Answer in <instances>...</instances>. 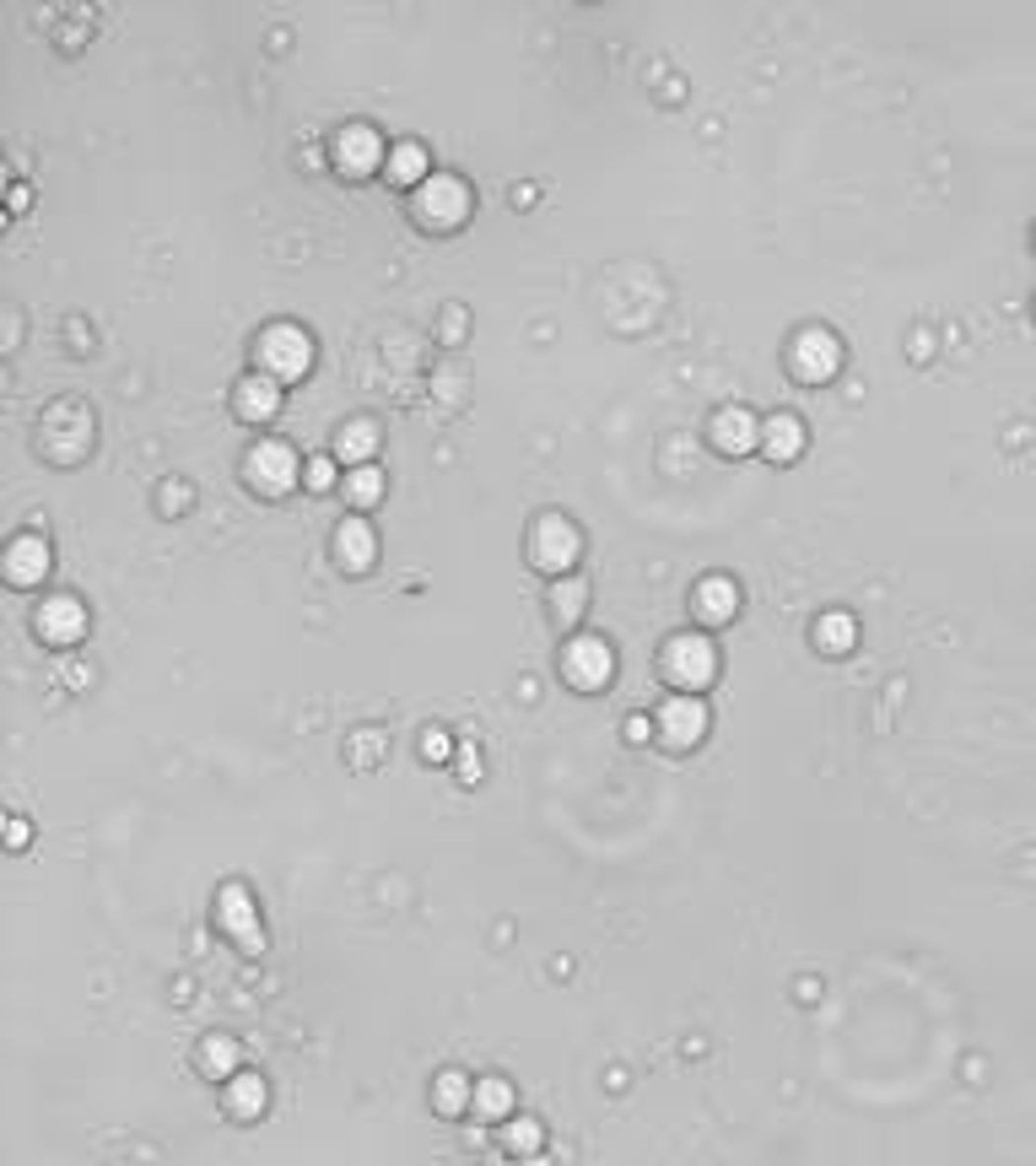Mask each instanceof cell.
Here are the masks:
<instances>
[{"label": "cell", "instance_id": "cell-1", "mask_svg": "<svg viewBox=\"0 0 1036 1166\" xmlns=\"http://www.w3.org/2000/svg\"><path fill=\"white\" fill-rule=\"evenodd\" d=\"M664 670H670L675 686L697 692V686H707V676H712V648L702 643V637H675V643L664 648Z\"/></svg>", "mask_w": 1036, "mask_h": 1166}, {"label": "cell", "instance_id": "cell-2", "mask_svg": "<svg viewBox=\"0 0 1036 1166\" xmlns=\"http://www.w3.org/2000/svg\"><path fill=\"white\" fill-rule=\"evenodd\" d=\"M259 357L270 362L275 373H297V368H308V335L292 329V325H275V329H264Z\"/></svg>", "mask_w": 1036, "mask_h": 1166}, {"label": "cell", "instance_id": "cell-3", "mask_svg": "<svg viewBox=\"0 0 1036 1166\" xmlns=\"http://www.w3.org/2000/svg\"><path fill=\"white\" fill-rule=\"evenodd\" d=\"M659 729H664V740H670V746H691V740L707 729V707H702L697 696H670V702H664V713H659Z\"/></svg>", "mask_w": 1036, "mask_h": 1166}, {"label": "cell", "instance_id": "cell-4", "mask_svg": "<svg viewBox=\"0 0 1036 1166\" xmlns=\"http://www.w3.org/2000/svg\"><path fill=\"white\" fill-rule=\"evenodd\" d=\"M610 648L600 643V637H578V643H567V659H561V670H567L578 686H600L610 676Z\"/></svg>", "mask_w": 1036, "mask_h": 1166}, {"label": "cell", "instance_id": "cell-5", "mask_svg": "<svg viewBox=\"0 0 1036 1166\" xmlns=\"http://www.w3.org/2000/svg\"><path fill=\"white\" fill-rule=\"evenodd\" d=\"M535 551H540V562H546V567H567L572 556H578V535H572L561 519H546L535 530Z\"/></svg>", "mask_w": 1036, "mask_h": 1166}, {"label": "cell", "instance_id": "cell-6", "mask_svg": "<svg viewBox=\"0 0 1036 1166\" xmlns=\"http://www.w3.org/2000/svg\"><path fill=\"white\" fill-rule=\"evenodd\" d=\"M793 362H799L804 373H832V362H837V340H832V335H821V329H810V335H799V351H793Z\"/></svg>", "mask_w": 1036, "mask_h": 1166}, {"label": "cell", "instance_id": "cell-7", "mask_svg": "<svg viewBox=\"0 0 1036 1166\" xmlns=\"http://www.w3.org/2000/svg\"><path fill=\"white\" fill-rule=\"evenodd\" d=\"M249 465H255V475L264 486H286V481H292V454H286L281 443H259Z\"/></svg>", "mask_w": 1036, "mask_h": 1166}, {"label": "cell", "instance_id": "cell-8", "mask_svg": "<svg viewBox=\"0 0 1036 1166\" xmlns=\"http://www.w3.org/2000/svg\"><path fill=\"white\" fill-rule=\"evenodd\" d=\"M38 626L49 637H60V643H71V637L82 632V605L76 600H49V611L38 616Z\"/></svg>", "mask_w": 1036, "mask_h": 1166}, {"label": "cell", "instance_id": "cell-9", "mask_svg": "<svg viewBox=\"0 0 1036 1166\" xmlns=\"http://www.w3.org/2000/svg\"><path fill=\"white\" fill-rule=\"evenodd\" d=\"M421 211H443V222H454V216L465 211V189H459L454 179H437V184L421 189Z\"/></svg>", "mask_w": 1036, "mask_h": 1166}, {"label": "cell", "instance_id": "cell-10", "mask_svg": "<svg viewBox=\"0 0 1036 1166\" xmlns=\"http://www.w3.org/2000/svg\"><path fill=\"white\" fill-rule=\"evenodd\" d=\"M697 611L707 616V621H723V616L734 611V589L723 578H712V583H702L697 589Z\"/></svg>", "mask_w": 1036, "mask_h": 1166}, {"label": "cell", "instance_id": "cell-11", "mask_svg": "<svg viewBox=\"0 0 1036 1166\" xmlns=\"http://www.w3.org/2000/svg\"><path fill=\"white\" fill-rule=\"evenodd\" d=\"M340 556H345V567H367V556H373V535H367L362 519H351L340 530Z\"/></svg>", "mask_w": 1036, "mask_h": 1166}, {"label": "cell", "instance_id": "cell-12", "mask_svg": "<svg viewBox=\"0 0 1036 1166\" xmlns=\"http://www.w3.org/2000/svg\"><path fill=\"white\" fill-rule=\"evenodd\" d=\"M751 438H756V421L745 416V410H723L718 416V443L723 449H745Z\"/></svg>", "mask_w": 1036, "mask_h": 1166}, {"label": "cell", "instance_id": "cell-13", "mask_svg": "<svg viewBox=\"0 0 1036 1166\" xmlns=\"http://www.w3.org/2000/svg\"><path fill=\"white\" fill-rule=\"evenodd\" d=\"M38 567H43V546L38 541H17V546H11V578H17V583H33V578H38Z\"/></svg>", "mask_w": 1036, "mask_h": 1166}, {"label": "cell", "instance_id": "cell-14", "mask_svg": "<svg viewBox=\"0 0 1036 1166\" xmlns=\"http://www.w3.org/2000/svg\"><path fill=\"white\" fill-rule=\"evenodd\" d=\"M227 1102H233V1113H255V1107L264 1102V1085L255 1080V1074H238L233 1091H227Z\"/></svg>", "mask_w": 1036, "mask_h": 1166}, {"label": "cell", "instance_id": "cell-15", "mask_svg": "<svg viewBox=\"0 0 1036 1166\" xmlns=\"http://www.w3.org/2000/svg\"><path fill=\"white\" fill-rule=\"evenodd\" d=\"M767 449H773V454L799 449V421H793V416H773V421H767Z\"/></svg>", "mask_w": 1036, "mask_h": 1166}, {"label": "cell", "instance_id": "cell-16", "mask_svg": "<svg viewBox=\"0 0 1036 1166\" xmlns=\"http://www.w3.org/2000/svg\"><path fill=\"white\" fill-rule=\"evenodd\" d=\"M238 405H244L249 416H259V410H270V405H275V389H270V384H259V379H249L244 389H238Z\"/></svg>", "mask_w": 1036, "mask_h": 1166}, {"label": "cell", "instance_id": "cell-17", "mask_svg": "<svg viewBox=\"0 0 1036 1166\" xmlns=\"http://www.w3.org/2000/svg\"><path fill=\"white\" fill-rule=\"evenodd\" d=\"M222 902H227V918H233V929H238V934H244V940H249V945H255V929H249V897H244V891H238V886H233V891H227V897H222Z\"/></svg>", "mask_w": 1036, "mask_h": 1166}, {"label": "cell", "instance_id": "cell-18", "mask_svg": "<svg viewBox=\"0 0 1036 1166\" xmlns=\"http://www.w3.org/2000/svg\"><path fill=\"white\" fill-rule=\"evenodd\" d=\"M373 427H367V421H356V427H345L340 432V454H345V460H351V454H367V449H373Z\"/></svg>", "mask_w": 1036, "mask_h": 1166}, {"label": "cell", "instance_id": "cell-19", "mask_svg": "<svg viewBox=\"0 0 1036 1166\" xmlns=\"http://www.w3.org/2000/svg\"><path fill=\"white\" fill-rule=\"evenodd\" d=\"M848 637H853V621H848V616H832V621H821V643H832V654H843Z\"/></svg>", "mask_w": 1036, "mask_h": 1166}, {"label": "cell", "instance_id": "cell-20", "mask_svg": "<svg viewBox=\"0 0 1036 1166\" xmlns=\"http://www.w3.org/2000/svg\"><path fill=\"white\" fill-rule=\"evenodd\" d=\"M476 1107H481V1113H502V1107H508V1085H497V1080H481V1091H476Z\"/></svg>", "mask_w": 1036, "mask_h": 1166}, {"label": "cell", "instance_id": "cell-21", "mask_svg": "<svg viewBox=\"0 0 1036 1166\" xmlns=\"http://www.w3.org/2000/svg\"><path fill=\"white\" fill-rule=\"evenodd\" d=\"M389 168H400L395 179H421V152L416 146H400V152L389 157Z\"/></svg>", "mask_w": 1036, "mask_h": 1166}, {"label": "cell", "instance_id": "cell-22", "mask_svg": "<svg viewBox=\"0 0 1036 1166\" xmlns=\"http://www.w3.org/2000/svg\"><path fill=\"white\" fill-rule=\"evenodd\" d=\"M351 491H356V502H373L378 497V471H373V465L351 471Z\"/></svg>", "mask_w": 1036, "mask_h": 1166}, {"label": "cell", "instance_id": "cell-23", "mask_svg": "<svg viewBox=\"0 0 1036 1166\" xmlns=\"http://www.w3.org/2000/svg\"><path fill=\"white\" fill-rule=\"evenodd\" d=\"M508 1145H513V1150H535V1145H540V1129L524 1118V1124H513V1129H508Z\"/></svg>", "mask_w": 1036, "mask_h": 1166}, {"label": "cell", "instance_id": "cell-24", "mask_svg": "<svg viewBox=\"0 0 1036 1166\" xmlns=\"http://www.w3.org/2000/svg\"><path fill=\"white\" fill-rule=\"evenodd\" d=\"M340 152L356 157V163H367V157H373V141H367V130H351V135L340 141Z\"/></svg>", "mask_w": 1036, "mask_h": 1166}, {"label": "cell", "instance_id": "cell-25", "mask_svg": "<svg viewBox=\"0 0 1036 1166\" xmlns=\"http://www.w3.org/2000/svg\"><path fill=\"white\" fill-rule=\"evenodd\" d=\"M578 600H583V583H572V589H556V611H561V616L578 611Z\"/></svg>", "mask_w": 1036, "mask_h": 1166}, {"label": "cell", "instance_id": "cell-26", "mask_svg": "<svg viewBox=\"0 0 1036 1166\" xmlns=\"http://www.w3.org/2000/svg\"><path fill=\"white\" fill-rule=\"evenodd\" d=\"M465 1102V1085H459V1074H443V1107H459Z\"/></svg>", "mask_w": 1036, "mask_h": 1166}, {"label": "cell", "instance_id": "cell-27", "mask_svg": "<svg viewBox=\"0 0 1036 1166\" xmlns=\"http://www.w3.org/2000/svg\"><path fill=\"white\" fill-rule=\"evenodd\" d=\"M524 1166H546V1161H524Z\"/></svg>", "mask_w": 1036, "mask_h": 1166}]
</instances>
